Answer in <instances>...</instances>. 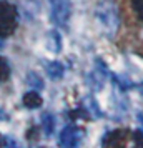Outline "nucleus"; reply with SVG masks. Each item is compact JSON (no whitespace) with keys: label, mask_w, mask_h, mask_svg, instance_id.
<instances>
[{"label":"nucleus","mask_w":143,"mask_h":148,"mask_svg":"<svg viewBox=\"0 0 143 148\" xmlns=\"http://www.w3.org/2000/svg\"><path fill=\"white\" fill-rule=\"evenodd\" d=\"M95 18L103 32L113 38L120 28V12L113 0H100L95 7Z\"/></svg>","instance_id":"obj_1"},{"label":"nucleus","mask_w":143,"mask_h":148,"mask_svg":"<svg viewBox=\"0 0 143 148\" xmlns=\"http://www.w3.org/2000/svg\"><path fill=\"white\" fill-rule=\"evenodd\" d=\"M18 25L17 8L8 2H0V38H5L15 32Z\"/></svg>","instance_id":"obj_2"},{"label":"nucleus","mask_w":143,"mask_h":148,"mask_svg":"<svg viewBox=\"0 0 143 148\" xmlns=\"http://www.w3.org/2000/svg\"><path fill=\"white\" fill-rule=\"evenodd\" d=\"M50 3V18L58 28L68 30L72 17V2L70 0H48Z\"/></svg>","instance_id":"obj_3"},{"label":"nucleus","mask_w":143,"mask_h":148,"mask_svg":"<svg viewBox=\"0 0 143 148\" xmlns=\"http://www.w3.org/2000/svg\"><path fill=\"white\" fill-rule=\"evenodd\" d=\"M82 130L75 125H68L62 130L60 133V147L62 148H80L82 141Z\"/></svg>","instance_id":"obj_4"},{"label":"nucleus","mask_w":143,"mask_h":148,"mask_svg":"<svg viewBox=\"0 0 143 148\" xmlns=\"http://www.w3.org/2000/svg\"><path fill=\"white\" fill-rule=\"evenodd\" d=\"M42 103H43V100H42L40 93H38L37 90L27 92V93L23 95V105L27 108H38Z\"/></svg>","instance_id":"obj_5"},{"label":"nucleus","mask_w":143,"mask_h":148,"mask_svg":"<svg viewBox=\"0 0 143 148\" xmlns=\"http://www.w3.org/2000/svg\"><path fill=\"white\" fill-rule=\"evenodd\" d=\"M65 73V67L60 62H48L47 63V75L52 80H60Z\"/></svg>","instance_id":"obj_6"},{"label":"nucleus","mask_w":143,"mask_h":148,"mask_svg":"<svg viewBox=\"0 0 143 148\" xmlns=\"http://www.w3.org/2000/svg\"><path fill=\"white\" fill-rule=\"evenodd\" d=\"M122 145H123V135L120 133V130L110 133L103 141V148H122Z\"/></svg>","instance_id":"obj_7"},{"label":"nucleus","mask_w":143,"mask_h":148,"mask_svg":"<svg viewBox=\"0 0 143 148\" xmlns=\"http://www.w3.org/2000/svg\"><path fill=\"white\" fill-rule=\"evenodd\" d=\"M27 85L32 90H42L43 88V80L40 78V75L35 72H28L27 75Z\"/></svg>","instance_id":"obj_8"},{"label":"nucleus","mask_w":143,"mask_h":148,"mask_svg":"<svg viewBox=\"0 0 143 148\" xmlns=\"http://www.w3.org/2000/svg\"><path fill=\"white\" fill-rule=\"evenodd\" d=\"M42 128L45 130L47 135H52L55 130V118L52 113H43L42 115Z\"/></svg>","instance_id":"obj_9"},{"label":"nucleus","mask_w":143,"mask_h":148,"mask_svg":"<svg viewBox=\"0 0 143 148\" xmlns=\"http://www.w3.org/2000/svg\"><path fill=\"white\" fill-rule=\"evenodd\" d=\"M130 8L140 22H143V0H130Z\"/></svg>","instance_id":"obj_10"},{"label":"nucleus","mask_w":143,"mask_h":148,"mask_svg":"<svg viewBox=\"0 0 143 148\" xmlns=\"http://www.w3.org/2000/svg\"><path fill=\"white\" fill-rule=\"evenodd\" d=\"M8 77H10V65L3 57H0V83H3Z\"/></svg>","instance_id":"obj_11"},{"label":"nucleus","mask_w":143,"mask_h":148,"mask_svg":"<svg viewBox=\"0 0 143 148\" xmlns=\"http://www.w3.org/2000/svg\"><path fill=\"white\" fill-rule=\"evenodd\" d=\"M3 147V136H2V135H0V148Z\"/></svg>","instance_id":"obj_12"}]
</instances>
